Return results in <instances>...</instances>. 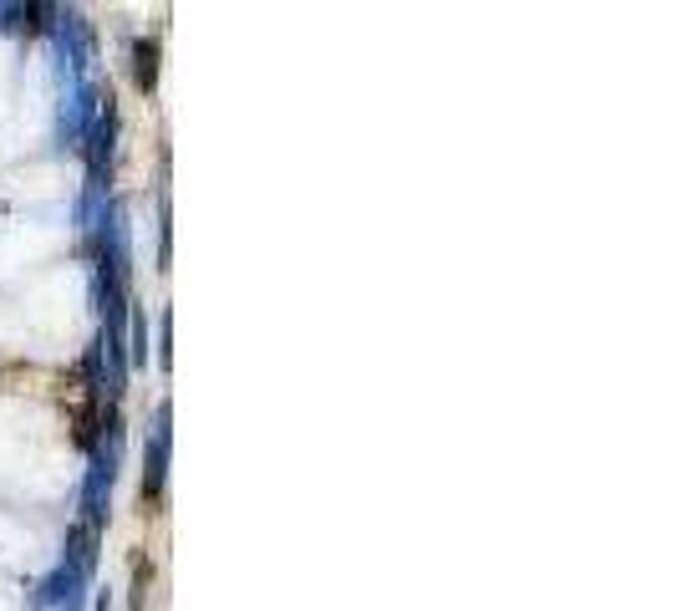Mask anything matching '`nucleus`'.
<instances>
[{
  "mask_svg": "<svg viewBox=\"0 0 677 611\" xmlns=\"http://www.w3.org/2000/svg\"><path fill=\"white\" fill-rule=\"evenodd\" d=\"M163 479H169V403L153 412V439H148V453H143V500L148 505H159Z\"/></svg>",
  "mask_w": 677,
  "mask_h": 611,
  "instance_id": "nucleus-1",
  "label": "nucleus"
},
{
  "mask_svg": "<svg viewBox=\"0 0 677 611\" xmlns=\"http://www.w3.org/2000/svg\"><path fill=\"white\" fill-rule=\"evenodd\" d=\"M82 586H87V576H77L72 566H56V576L41 586V601H46L52 611H77L82 607Z\"/></svg>",
  "mask_w": 677,
  "mask_h": 611,
  "instance_id": "nucleus-2",
  "label": "nucleus"
},
{
  "mask_svg": "<svg viewBox=\"0 0 677 611\" xmlns=\"http://www.w3.org/2000/svg\"><path fill=\"white\" fill-rule=\"evenodd\" d=\"M97 535L103 530H93V525H72L67 530V560H62V566H72V571L77 576H93V566H97Z\"/></svg>",
  "mask_w": 677,
  "mask_h": 611,
  "instance_id": "nucleus-3",
  "label": "nucleus"
},
{
  "mask_svg": "<svg viewBox=\"0 0 677 611\" xmlns=\"http://www.w3.org/2000/svg\"><path fill=\"white\" fill-rule=\"evenodd\" d=\"M133 62H138V87H143V93H153V87H159V41L148 36V41H138L133 46Z\"/></svg>",
  "mask_w": 677,
  "mask_h": 611,
  "instance_id": "nucleus-4",
  "label": "nucleus"
},
{
  "mask_svg": "<svg viewBox=\"0 0 677 611\" xmlns=\"http://www.w3.org/2000/svg\"><path fill=\"white\" fill-rule=\"evenodd\" d=\"M128 326H133V367H143L148 362V321H143V311H128Z\"/></svg>",
  "mask_w": 677,
  "mask_h": 611,
  "instance_id": "nucleus-5",
  "label": "nucleus"
}]
</instances>
